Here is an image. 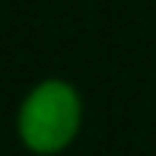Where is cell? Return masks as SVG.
Masks as SVG:
<instances>
[{"instance_id":"cell-1","label":"cell","mask_w":156,"mask_h":156,"mask_svg":"<svg viewBox=\"0 0 156 156\" xmlns=\"http://www.w3.org/2000/svg\"><path fill=\"white\" fill-rule=\"evenodd\" d=\"M80 96L64 80H45L19 108V140L32 153H61L80 131Z\"/></svg>"}]
</instances>
